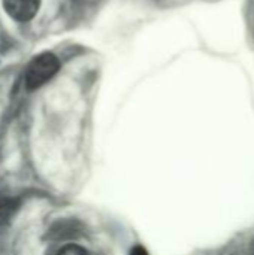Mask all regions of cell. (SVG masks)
Segmentation results:
<instances>
[{"label": "cell", "instance_id": "3", "mask_svg": "<svg viewBox=\"0 0 254 255\" xmlns=\"http://www.w3.org/2000/svg\"><path fill=\"white\" fill-rule=\"evenodd\" d=\"M57 255H91L88 250L79 247V245H75V244H69V245H64Z\"/></svg>", "mask_w": 254, "mask_h": 255}, {"label": "cell", "instance_id": "1", "mask_svg": "<svg viewBox=\"0 0 254 255\" xmlns=\"http://www.w3.org/2000/svg\"><path fill=\"white\" fill-rule=\"evenodd\" d=\"M58 58L51 52H42L36 55L25 69V87L28 90H37L45 85L58 72Z\"/></svg>", "mask_w": 254, "mask_h": 255}, {"label": "cell", "instance_id": "4", "mask_svg": "<svg viewBox=\"0 0 254 255\" xmlns=\"http://www.w3.org/2000/svg\"><path fill=\"white\" fill-rule=\"evenodd\" d=\"M10 209H12V205H10V203H7L6 200H3V202L0 200V223L9 217Z\"/></svg>", "mask_w": 254, "mask_h": 255}, {"label": "cell", "instance_id": "2", "mask_svg": "<svg viewBox=\"0 0 254 255\" xmlns=\"http://www.w3.org/2000/svg\"><path fill=\"white\" fill-rule=\"evenodd\" d=\"M6 13L19 22H27L36 16L40 7V0H1Z\"/></svg>", "mask_w": 254, "mask_h": 255}, {"label": "cell", "instance_id": "5", "mask_svg": "<svg viewBox=\"0 0 254 255\" xmlns=\"http://www.w3.org/2000/svg\"><path fill=\"white\" fill-rule=\"evenodd\" d=\"M130 255H148V253H147V250H145L144 247L136 245V247H133V248H132Z\"/></svg>", "mask_w": 254, "mask_h": 255}]
</instances>
